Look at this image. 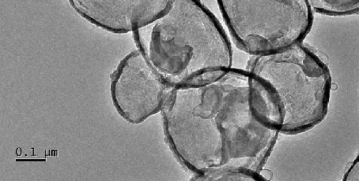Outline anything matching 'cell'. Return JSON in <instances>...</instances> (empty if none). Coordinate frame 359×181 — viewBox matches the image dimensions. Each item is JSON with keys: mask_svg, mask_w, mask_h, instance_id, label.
<instances>
[{"mask_svg": "<svg viewBox=\"0 0 359 181\" xmlns=\"http://www.w3.org/2000/svg\"><path fill=\"white\" fill-rule=\"evenodd\" d=\"M172 152L201 180L226 171L259 180L277 131L259 113L249 71L231 68L204 82L172 89L163 108Z\"/></svg>", "mask_w": 359, "mask_h": 181, "instance_id": "6da1fadb", "label": "cell"}, {"mask_svg": "<svg viewBox=\"0 0 359 181\" xmlns=\"http://www.w3.org/2000/svg\"><path fill=\"white\" fill-rule=\"evenodd\" d=\"M139 51L172 89L217 78L231 70V45L199 1H172L157 20L134 31Z\"/></svg>", "mask_w": 359, "mask_h": 181, "instance_id": "7a4b0ae2", "label": "cell"}, {"mask_svg": "<svg viewBox=\"0 0 359 181\" xmlns=\"http://www.w3.org/2000/svg\"><path fill=\"white\" fill-rule=\"evenodd\" d=\"M172 90L140 51L132 52L121 62L111 85L117 111L129 122L135 124L164 108Z\"/></svg>", "mask_w": 359, "mask_h": 181, "instance_id": "3957f363", "label": "cell"}, {"mask_svg": "<svg viewBox=\"0 0 359 181\" xmlns=\"http://www.w3.org/2000/svg\"><path fill=\"white\" fill-rule=\"evenodd\" d=\"M172 1H86L79 3L84 16L114 33L135 31L157 20Z\"/></svg>", "mask_w": 359, "mask_h": 181, "instance_id": "277c9868", "label": "cell"}, {"mask_svg": "<svg viewBox=\"0 0 359 181\" xmlns=\"http://www.w3.org/2000/svg\"><path fill=\"white\" fill-rule=\"evenodd\" d=\"M261 175L264 180H270L271 178V173L269 171H262Z\"/></svg>", "mask_w": 359, "mask_h": 181, "instance_id": "5b68a950", "label": "cell"}]
</instances>
